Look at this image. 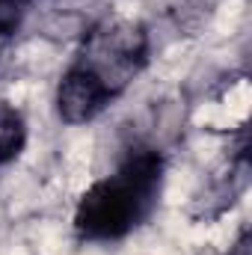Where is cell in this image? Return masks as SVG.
I'll list each match as a JSON object with an SVG mask.
<instances>
[{"instance_id": "5b68a950", "label": "cell", "mask_w": 252, "mask_h": 255, "mask_svg": "<svg viewBox=\"0 0 252 255\" xmlns=\"http://www.w3.org/2000/svg\"><path fill=\"white\" fill-rule=\"evenodd\" d=\"M250 247H252L250 229H241V235L235 238V244L229 247V253H226V255H250Z\"/></svg>"}, {"instance_id": "277c9868", "label": "cell", "mask_w": 252, "mask_h": 255, "mask_svg": "<svg viewBox=\"0 0 252 255\" xmlns=\"http://www.w3.org/2000/svg\"><path fill=\"white\" fill-rule=\"evenodd\" d=\"M36 0H0V45L21 33Z\"/></svg>"}, {"instance_id": "7a4b0ae2", "label": "cell", "mask_w": 252, "mask_h": 255, "mask_svg": "<svg viewBox=\"0 0 252 255\" xmlns=\"http://www.w3.org/2000/svg\"><path fill=\"white\" fill-rule=\"evenodd\" d=\"M166 187V154L157 145H130L119 163L80 193L71 232L80 244H122L160 208Z\"/></svg>"}, {"instance_id": "6da1fadb", "label": "cell", "mask_w": 252, "mask_h": 255, "mask_svg": "<svg viewBox=\"0 0 252 255\" xmlns=\"http://www.w3.org/2000/svg\"><path fill=\"white\" fill-rule=\"evenodd\" d=\"M151 63V33L133 18L89 24L54 89V110L65 125L104 116Z\"/></svg>"}, {"instance_id": "3957f363", "label": "cell", "mask_w": 252, "mask_h": 255, "mask_svg": "<svg viewBox=\"0 0 252 255\" xmlns=\"http://www.w3.org/2000/svg\"><path fill=\"white\" fill-rule=\"evenodd\" d=\"M30 139V125L21 107H15L12 101L0 98V169L12 166Z\"/></svg>"}]
</instances>
